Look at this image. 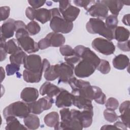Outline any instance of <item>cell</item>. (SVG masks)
Instances as JSON below:
<instances>
[{
    "label": "cell",
    "mask_w": 130,
    "mask_h": 130,
    "mask_svg": "<svg viewBox=\"0 0 130 130\" xmlns=\"http://www.w3.org/2000/svg\"><path fill=\"white\" fill-rule=\"evenodd\" d=\"M15 36L18 45L23 50L28 53H35L39 51L38 43L29 37L26 25L21 20L15 21Z\"/></svg>",
    "instance_id": "obj_1"
},
{
    "label": "cell",
    "mask_w": 130,
    "mask_h": 130,
    "mask_svg": "<svg viewBox=\"0 0 130 130\" xmlns=\"http://www.w3.org/2000/svg\"><path fill=\"white\" fill-rule=\"evenodd\" d=\"M15 20L12 18L5 21L1 26V37L5 40L12 37L15 32Z\"/></svg>",
    "instance_id": "obj_14"
},
{
    "label": "cell",
    "mask_w": 130,
    "mask_h": 130,
    "mask_svg": "<svg viewBox=\"0 0 130 130\" xmlns=\"http://www.w3.org/2000/svg\"><path fill=\"white\" fill-rule=\"evenodd\" d=\"M122 2L124 5H126L127 6L129 5V3H130V1H122Z\"/></svg>",
    "instance_id": "obj_51"
},
{
    "label": "cell",
    "mask_w": 130,
    "mask_h": 130,
    "mask_svg": "<svg viewBox=\"0 0 130 130\" xmlns=\"http://www.w3.org/2000/svg\"><path fill=\"white\" fill-rule=\"evenodd\" d=\"M59 51L61 54L64 57L71 56L75 55L76 53L74 49L69 45H62L59 48Z\"/></svg>",
    "instance_id": "obj_37"
},
{
    "label": "cell",
    "mask_w": 130,
    "mask_h": 130,
    "mask_svg": "<svg viewBox=\"0 0 130 130\" xmlns=\"http://www.w3.org/2000/svg\"><path fill=\"white\" fill-rule=\"evenodd\" d=\"M113 67L119 70H124L126 68L129 63V58L124 54H119L116 56L112 61Z\"/></svg>",
    "instance_id": "obj_22"
},
{
    "label": "cell",
    "mask_w": 130,
    "mask_h": 130,
    "mask_svg": "<svg viewBox=\"0 0 130 130\" xmlns=\"http://www.w3.org/2000/svg\"><path fill=\"white\" fill-rule=\"evenodd\" d=\"M30 113L28 103L21 101L15 102L10 104L4 109L3 112L5 118L10 116L23 118L26 117Z\"/></svg>",
    "instance_id": "obj_4"
},
{
    "label": "cell",
    "mask_w": 130,
    "mask_h": 130,
    "mask_svg": "<svg viewBox=\"0 0 130 130\" xmlns=\"http://www.w3.org/2000/svg\"><path fill=\"white\" fill-rule=\"evenodd\" d=\"M118 128L114 125H104L101 127V129H117Z\"/></svg>",
    "instance_id": "obj_49"
},
{
    "label": "cell",
    "mask_w": 130,
    "mask_h": 130,
    "mask_svg": "<svg viewBox=\"0 0 130 130\" xmlns=\"http://www.w3.org/2000/svg\"><path fill=\"white\" fill-rule=\"evenodd\" d=\"M129 14H127L123 16L122 21V22L127 26H129Z\"/></svg>",
    "instance_id": "obj_48"
},
{
    "label": "cell",
    "mask_w": 130,
    "mask_h": 130,
    "mask_svg": "<svg viewBox=\"0 0 130 130\" xmlns=\"http://www.w3.org/2000/svg\"><path fill=\"white\" fill-rule=\"evenodd\" d=\"M27 55L24 52L23 49L19 47V49L10 56V61L12 63H15L19 65L23 64L24 58Z\"/></svg>",
    "instance_id": "obj_28"
},
{
    "label": "cell",
    "mask_w": 130,
    "mask_h": 130,
    "mask_svg": "<svg viewBox=\"0 0 130 130\" xmlns=\"http://www.w3.org/2000/svg\"><path fill=\"white\" fill-rule=\"evenodd\" d=\"M96 68V65L91 61L82 59L74 68V73L77 77L86 78L91 75Z\"/></svg>",
    "instance_id": "obj_6"
},
{
    "label": "cell",
    "mask_w": 130,
    "mask_h": 130,
    "mask_svg": "<svg viewBox=\"0 0 130 130\" xmlns=\"http://www.w3.org/2000/svg\"><path fill=\"white\" fill-rule=\"evenodd\" d=\"M58 2V9L63 18L69 22H73L75 21L80 13V9L72 6L70 1H61Z\"/></svg>",
    "instance_id": "obj_5"
},
{
    "label": "cell",
    "mask_w": 130,
    "mask_h": 130,
    "mask_svg": "<svg viewBox=\"0 0 130 130\" xmlns=\"http://www.w3.org/2000/svg\"><path fill=\"white\" fill-rule=\"evenodd\" d=\"M76 53L81 59H86L93 62L96 67L99 64L101 59L90 48L83 45H78L74 48Z\"/></svg>",
    "instance_id": "obj_12"
},
{
    "label": "cell",
    "mask_w": 130,
    "mask_h": 130,
    "mask_svg": "<svg viewBox=\"0 0 130 130\" xmlns=\"http://www.w3.org/2000/svg\"><path fill=\"white\" fill-rule=\"evenodd\" d=\"M74 94L70 93L64 89H61L56 95L55 105L58 108H66L71 107L73 105Z\"/></svg>",
    "instance_id": "obj_13"
},
{
    "label": "cell",
    "mask_w": 130,
    "mask_h": 130,
    "mask_svg": "<svg viewBox=\"0 0 130 130\" xmlns=\"http://www.w3.org/2000/svg\"><path fill=\"white\" fill-rule=\"evenodd\" d=\"M54 66L58 76V83H68L70 79L73 77L74 65L67 62H62Z\"/></svg>",
    "instance_id": "obj_7"
},
{
    "label": "cell",
    "mask_w": 130,
    "mask_h": 130,
    "mask_svg": "<svg viewBox=\"0 0 130 130\" xmlns=\"http://www.w3.org/2000/svg\"><path fill=\"white\" fill-rule=\"evenodd\" d=\"M51 17V14L50 10L45 8H40L36 9L35 12V19L44 24L50 21Z\"/></svg>",
    "instance_id": "obj_23"
},
{
    "label": "cell",
    "mask_w": 130,
    "mask_h": 130,
    "mask_svg": "<svg viewBox=\"0 0 130 130\" xmlns=\"http://www.w3.org/2000/svg\"><path fill=\"white\" fill-rule=\"evenodd\" d=\"M60 89L56 85L49 81H47L44 83L40 87V93L42 96L46 94L49 97L53 98L59 93Z\"/></svg>",
    "instance_id": "obj_15"
},
{
    "label": "cell",
    "mask_w": 130,
    "mask_h": 130,
    "mask_svg": "<svg viewBox=\"0 0 130 130\" xmlns=\"http://www.w3.org/2000/svg\"><path fill=\"white\" fill-rule=\"evenodd\" d=\"M44 73L45 79L48 81H53L57 78H58V76L56 71L54 65H51L45 71Z\"/></svg>",
    "instance_id": "obj_31"
},
{
    "label": "cell",
    "mask_w": 130,
    "mask_h": 130,
    "mask_svg": "<svg viewBox=\"0 0 130 130\" xmlns=\"http://www.w3.org/2000/svg\"><path fill=\"white\" fill-rule=\"evenodd\" d=\"M1 82L2 83L3 81V80L5 78V72L2 67H1Z\"/></svg>",
    "instance_id": "obj_50"
},
{
    "label": "cell",
    "mask_w": 130,
    "mask_h": 130,
    "mask_svg": "<svg viewBox=\"0 0 130 130\" xmlns=\"http://www.w3.org/2000/svg\"><path fill=\"white\" fill-rule=\"evenodd\" d=\"M23 67L29 71L38 73L43 71L41 57L39 55L30 54L27 55L23 61Z\"/></svg>",
    "instance_id": "obj_10"
},
{
    "label": "cell",
    "mask_w": 130,
    "mask_h": 130,
    "mask_svg": "<svg viewBox=\"0 0 130 130\" xmlns=\"http://www.w3.org/2000/svg\"><path fill=\"white\" fill-rule=\"evenodd\" d=\"M23 122L25 126L29 129H36L39 128L40 123L39 117L35 114H29L24 118Z\"/></svg>",
    "instance_id": "obj_24"
},
{
    "label": "cell",
    "mask_w": 130,
    "mask_h": 130,
    "mask_svg": "<svg viewBox=\"0 0 130 130\" xmlns=\"http://www.w3.org/2000/svg\"><path fill=\"white\" fill-rule=\"evenodd\" d=\"M45 38L47 40L50 47H61L66 42L64 37L60 33L51 32L47 34Z\"/></svg>",
    "instance_id": "obj_16"
},
{
    "label": "cell",
    "mask_w": 130,
    "mask_h": 130,
    "mask_svg": "<svg viewBox=\"0 0 130 130\" xmlns=\"http://www.w3.org/2000/svg\"><path fill=\"white\" fill-rule=\"evenodd\" d=\"M28 3L31 7L35 9H38V8L43 6L46 3V1L42 0H28Z\"/></svg>",
    "instance_id": "obj_42"
},
{
    "label": "cell",
    "mask_w": 130,
    "mask_h": 130,
    "mask_svg": "<svg viewBox=\"0 0 130 130\" xmlns=\"http://www.w3.org/2000/svg\"><path fill=\"white\" fill-rule=\"evenodd\" d=\"M95 1H84V0H75L73 1L74 4L80 7H83L85 10H87L89 8V7L94 3Z\"/></svg>",
    "instance_id": "obj_40"
},
{
    "label": "cell",
    "mask_w": 130,
    "mask_h": 130,
    "mask_svg": "<svg viewBox=\"0 0 130 130\" xmlns=\"http://www.w3.org/2000/svg\"><path fill=\"white\" fill-rule=\"evenodd\" d=\"M118 23V20L117 16L112 14L108 15L106 18L105 24L108 28L111 30H114V29L117 26Z\"/></svg>",
    "instance_id": "obj_33"
},
{
    "label": "cell",
    "mask_w": 130,
    "mask_h": 130,
    "mask_svg": "<svg viewBox=\"0 0 130 130\" xmlns=\"http://www.w3.org/2000/svg\"><path fill=\"white\" fill-rule=\"evenodd\" d=\"M35 9L32 8L31 7H28L25 10V15L27 18L31 21H34L35 19Z\"/></svg>",
    "instance_id": "obj_45"
},
{
    "label": "cell",
    "mask_w": 130,
    "mask_h": 130,
    "mask_svg": "<svg viewBox=\"0 0 130 130\" xmlns=\"http://www.w3.org/2000/svg\"><path fill=\"white\" fill-rule=\"evenodd\" d=\"M104 116L107 121L111 123L116 121L118 117L114 110L109 109H106L104 110Z\"/></svg>",
    "instance_id": "obj_35"
},
{
    "label": "cell",
    "mask_w": 130,
    "mask_h": 130,
    "mask_svg": "<svg viewBox=\"0 0 130 130\" xmlns=\"http://www.w3.org/2000/svg\"><path fill=\"white\" fill-rule=\"evenodd\" d=\"M91 46L95 50L105 55H111L115 51V46L113 42L103 38L94 39Z\"/></svg>",
    "instance_id": "obj_8"
},
{
    "label": "cell",
    "mask_w": 130,
    "mask_h": 130,
    "mask_svg": "<svg viewBox=\"0 0 130 130\" xmlns=\"http://www.w3.org/2000/svg\"><path fill=\"white\" fill-rule=\"evenodd\" d=\"M54 103L52 98L45 96L38 101L28 103L30 113L38 115L42 113L44 111L49 110Z\"/></svg>",
    "instance_id": "obj_9"
},
{
    "label": "cell",
    "mask_w": 130,
    "mask_h": 130,
    "mask_svg": "<svg viewBox=\"0 0 130 130\" xmlns=\"http://www.w3.org/2000/svg\"><path fill=\"white\" fill-rule=\"evenodd\" d=\"M114 125H115L118 128V129H122L123 130H125L127 129V126L122 121H117L114 123Z\"/></svg>",
    "instance_id": "obj_47"
},
{
    "label": "cell",
    "mask_w": 130,
    "mask_h": 130,
    "mask_svg": "<svg viewBox=\"0 0 130 130\" xmlns=\"http://www.w3.org/2000/svg\"><path fill=\"white\" fill-rule=\"evenodd\" d=\"M93 116V110H83L81 112V119L83 128L88 127L91 125Z\"/></svg>",
    "instance_id": "obj_29"
},
{
    "label": "cell",
    "mask_w": 130,
    "mask_h": 130,
    "mask_svg": "<svg viewBox=\"0 0 130 130\" xmlns=\"http://www.w3.org/2000/svg\"><path fill=\"white\" fill-rule=\"evenodd\" d=\"M26 29L29 35L34 36L40 32L41 27L38 23L34 20L31 21L26 25Z\"/></svg>",
    "instance_id": "obj_34"
},
{
    "label": "cell",
    "mask_w": 130,
    "mask_h": 130,
    "mask_svg": "<svg viewBox=\"0 0 130 130\" xmlns=\"http://www.w3.org/2000/svg\"><path fill=\"white\" fill-rule=\"evenodd\" d=\"M20 66L15 63L8 64L6 67V71L8 76H11L17 73L20 70Z\"/></svg>",
    "instance_id": "obj_39"
},
{
    "label": "cell",
    "mask_w": 130,
    "mask_h": 130,
    "mask_svg": "<svg viewBox=\"0 0 130 130\" xmlns=\"http://www.w3.org/2000/svg\"><path fill=\"white\" fill-rule=\"evenodd\" d=\"M38 45L39 49H41V50H43L50 47L49 43L48 42V41L45 38L40 40L38 43Z\"/></svg>",
    "instance_id": "obj_46"
},
{
    "label": "cell",
    "mask_w": 130,
    "mask_h": 130,
    "mask_svg": "<svg viewBox=\"0 0 130 130\" xmlns=\"http://www.w3.org/2000/svg\"><path fill=\"white\" fill-rule=\"evenodd\" d=\"M129 101H124L121 104L119 108V112L121 115L119 117L122 121L125 124L127 128H129Z\"/></svg>",
    "instance_id": "obj_20"
},
{
    "label": "cell",
    "mask_w": 130,
    "mask_h": 130,
    "mask_svg": "<svg viewBox=\"0 0 130 130\" xmlns=\"http://www.w3.org/2000/svg\"><path fill=\"white\" fill-rule=\"evenodd\" d=\"M102 2L107 6L108 10H110L112 15L117 16L118 15L119 12L122 9L123 6L122 1L104 0L102 1Z\"/></svg>",
    "instance_id": "obj_21"
},
{
    "label": "cell",
    "mask_w": 130,
    "mask_h": 130,
    "mask_svg": "<svg viewBox=\"0 0 130 130\" xmlns=\"http://www.w3.org/2000/svg\"><path fill=\"white\" fill-rule=\"evenodd\" d=\"M64 59L66 62H67L72 64H74L77 62H79L81 60V58L77 54L71 56L64 57Z\"/></svg>",
    "instance_id": "obj_43"
},
{
    "label": "cell",
    "mask_w": 130,
    "mask_h": 130,
    "mask_svg": "<svg viewBox=\"0 0 130 130\" xmlns=\"http://www.w3.org/2000/svg\"><path fill=\"white\" fill-rule=\"evenodd\" d=\"M87 14L93 17L105 19L108 14V9L102 1H95L87 10Z\"/></svg>",
    "instance_id": "obj_11"
},
{
    "label": "cell",
    "mask_w": 130,
    "mask_h": 130,
    "mask_svg": "<svg viewBox=\"0 0 130 130\" xmlns=\"http://www.w3.org/2000/svg\"><path fill=\"white\" fill-rule=\"evenodd\" d=\"M43 73H44L43 71L34 73L27 70H24L23 71V79L27 83H38L42 79Z\"/></svg>",
    "instance_id": "obj_27"
},
{
    "label": "cell",
    "mask_w": 130,
    "mask_h": 130,
    "mask_svg": "<svg viewBox=\"0 0 130 130\" xmlns=\"http://www.w3.org/2000/svg\"><path fill=\"white\" fill-rule=\"evenodd\" d=\"M6 120V130L27 129V128L20 123L15 116H10L5 118Z\"/></svg>",
    "instance_id": "obj_26"
},
{
    "label": "cell",
    "mask_w": 130,
    "mask_h": 130,
    "mask_svg": "<svg viewBox=\"0 0 130 130\" xmlns=\"http://www.w3.org/2000/svg\"><path fill=\"white\" fill-rule=\"evenodd\" d=\"M129 31L123 26H117L114 30V38L118 42H122L128 40Z\"/></svg>",
    "instance_id": "obj_25"
},
{
    "label": "cell",
    "mask_w": 130,
    "mask_h": 130,
    "mask_svg": "<svg viewBox=\"0 0 130 130\" xmlns=\"http://www.w3.org/2000/svg\"><path fill=\"white\" fill-rule=\"evenodd\" d=\"M10 12V8L8 6H3L0 8L1 21H6L8 19Z\"/></svg>",
    "instance_id": "obj_41"
},
{
    "label": "cell",
    "mask_w": 130,
    "mask_h": 130,
    "mask_svg": "<svg viewBox=\"0 0 130 130\" xmlns=\"http://www.w3.org/2000/svg\"><path fill=\"white\" fill-rule=\"evenodd\" d=\"M71 120L69 124V129H82L83 128L81 119V111L75 109L71 110Z\"/></svg>",
    "instance_id": "obj_19"
},
{
    "label": "cell",
    "mask_w": 130,
    "mask_h": 130,
    "mask_svg": "<svg viewBox=\"0 0 130 130\" xmlns=\"http://www.w3.org/2000/svg\"><path fill=\"white\" fill-rule=\"evenodd\" d=\"M86 28L90 34H99L109 41L114 39V30L108 28L105 23L101 19L90 18L86 23Z\"/></svg>",
    "instance_id": "obj_3"
},
{
    "label": "cell",
    "mask_w": 130,
    "mask_h": 130,
    "mask_svg": "<svg viewBox=\"0 0 130 130\" xmlns=\"http://www.w3.org/2000/svg\"><path fill=\"white\" fill-rule=\"evenodd\" d=\"M39 97L38 90L34 87L24 88L20 93L21 99L25 103H30L36 101Z\"/></svg>",
    "instance_id": "obj_17"
},
{
    "label": "cell",
    "mask_w": 130,
    "mask_h": 130,
    "mask_svg": "<svg viewBox=\"0 0 130 130\" xmlns=\"http://www.w3.org/2000/svg\"><path fill=\"white\" fill-rule=\"evenodd\" d=\"M96 69L103 74H107L111 70V66L109 62L105 59H101L100 62Z\"/></svg>",
    "instance_id": "obj_36"
},
{
    "label": "cell",
    "mask_w": 130,
    "mask_h": 130,
    "mask_svg": "<svg viewBox=\"0 0 130 130\" xmlns=\"http://www.w3.org/2000/svg\"><path fill=\"white\" fill-rule=\"evenodd\" d=\"M105 107L107 109L115 110H116L119 106V102L118 101L114 98L111 97L109 98L107 101H106Z\"/></svg>",
    "instance_id": "obj_38"
},
{
    "label": "cell",
    "mask_w": 130,
    "mask_h": 130,
    "mask_svg": "<svg viewBox=\"0 0 130 130\" xmlns=\"http://www.w3.org/2000/svg\"><path fill=\"white\" fill-rule=\"evenodd\" d=\"M129 40H127L125 42H118L117 43V47L120 50H122L124 52L129 51Z\"/></svg>",
    "instance_id": "obj_44"
},
{
    "label": "cell",
    "mask_w": 130,
    "mask_h": 130,
    "mask_svg": "<svg viewBox=\"0 0 130 130\" xmlns=\"http://www.w3.org/2000/svg\"><path fill=\"white\" fill-rule=\"evenodd\" d=\"M51 17L50 20V27L53 32L60 34H68L71 32L73 28V22L65 20L56 8L50 10Z\"/></svg>",
    "instance_id": "obj_2"
},
{
    "label": "cell",
    "mask_w": 130,
    "mask_h": 130,
    "mask_svg": "<svg viewBox=\"0 0 130 130\" xmlns=\"http://www.w3.org/2000/svg\"><path fill=\"white\" fill-rule=\"evenodd\" d=\"M17 40L15 39H12L6 42L5 45V49L7 53L12 54L18 50L19 46L17 45Z\"/></svg>",
    "instance_id": "obj_32"
},
{
    "label": "cell",
    "mask_w": 130,
    "mask_h": 130,
    "mask_svg": "<svg viewBox=\"0 0 130 130\" xmlns=\"http://www.w3.org/2000/svg\"><path fill=\"white\" fill-rule=\"evenodd\" d=\"M44 121L48 127H54L59 121V114L55 111L50 112L44 117Z\"/></svg>",
    "instance_id": "obj_30"
},
{
    "label": "cell",
    "mask_w": 130,
    "mask_h": 130,
    "mask_svg": "<svg viewBox=\"0 0 130 130\" xmlns=\"http://www.w3.org/2000/svg\"><path fill=\"white\" fill-rule=\"evenodd\" d=\"M73 105L79 109L93 110L91 101L79 95H74Z\"/></svg>",
    "instance_id": "obj_18"
}]
</instances>
